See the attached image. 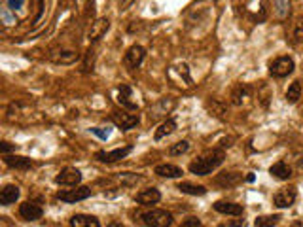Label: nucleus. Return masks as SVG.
<instances>
[{
  "mask_svg": "<svg viewBox=\"0 0 303 227\" xmlns=\"http://www.w3.org/2000/svg\"><path fill=\"white\" fill-rule=\"evenodd\" d=\"M294 201H296V188L280 190L273 197V203H275V206H279V208H288V206L294 204Z\"/></svg>",
  "mask_w": 303,
  "mask_h": 227,
  "instance_id": "1a4fd4ad",
  "label": "nucleus"
},
{
  "mask_svg": "<svg viewBox=\"0 0 303 227\" xmlns=\"http://www.w3.org/2000/svg\"><path fill=\"white\" fill-rule=\"evenodd\" d=\"M159 199H161V193L156 188H148V190H142L140 193H136V203L140 204H156Z\"/></svg>",
  "mask_w": 303,
  "mask_h": 227,
  "instance_id": "2eb2a0df",
  "label": "nucleus"
},
{
  "mask_svg": "<svg viewBox=\"0 0 303 227\" xmlns=\"http://www.w3.org/2000/svg\"><path fill=\"white\" fill-rule=\"evenodd\" d=\"M19 214H21V218L27 220V222H36V220L42 218L44 210L34 203H23L19 206Z\"/></svg>",
  "mask_w": 303,
  "mask_h": 227,
  "instance_id": "9d476101",
  "label": "nucleus"
},
{
  "mask_svg": "<svg viewBox=\"0 0 303 227\" xmlns=\"http://www.w3.org/2000/svg\"><path fill=\"white\" fill-rule=\"evenodd\" d=\"M239 180H241V176H237V174H228V172H224L222 178H218V184H228V186H231V184H237Z\"/></svg>",
  "mask_w": 303,
  "mask_h": 227,
  "instance_id": "c85d7f7f",
  "label": "nucleus"
},
{
  "mask_svg": "<svg viewBox=\"0 0 303 227\" xmlns=\"http://www.w3.org/2000/svg\"><path fill=\"white\" fill-rule=\"evenodd\" d=\"M248 87L246 85H239L237 89H235V93H233V104H242V100H244V97L248 95Z\"/></svg>",
  "mask_w": 303,
  "mask_h": 227,
  "instance_id": "bb28decb",
  "label": "nucleus"
},
{
  "mask_svg": "<svg viewBox=\"0 0 303 227\" xmlns=\"http://www.w3.org/2000/svg\"><path fill=\"white\" fill-rule=\"evenodd\" d=\"M133 152V146H125V148H118V150H112V152H99L97 159L101 163H114V161H120L123 157H127Z\"/></svg>",
  "mask_w": 303,
  "mask_h": 227,
  "instance_id": "6e6552de",
  "label": "nucleus"
},
{
  "mask_svg": "<svg viewBox=\"0 0 303 227\" xmlns=\"http://www.w3.org/2000/svg\"><path fill=\"white\" fill-rule=\"evenodd\" d=\"M91 131L95 132V134H99L101 138H108V131L104 132V131H101V129H91Z\"/></svg>",
  "mask_w": 303,
  "mask_h": 227,
  "instance_id": "473e14b6",
  "label": "nucleus"
},
{
  "mask_svg": "<svg viewBox=\"0 0 303 227\" xmlns=\"http://www.w3.org/2000/svg\"><path fill=\"white\" fill-rule=\"evenodd\" d=\"M176 190H180L182 193H188V195H205L206 193L205 186H195V184H190V182H180L176 186Z\"/></svg>",
  "mask_w": 303,
  "mask_h": 227,
  "instance_id": "aec40b11",
  "label": "nucleus"
},
{
  "mask_svg": "<svg viewBox=\"0 0 303 227\" xmlns=\"http://www.w3.org/2000/svg\"><path fill=\"white\" fill-rule=\"evenodd\" d=\"M275 4V12L279 17H286L288 12H290V0H273Z\"/></svg>",
  "mask_w": 303,
  "mask_h": 227,
  "instance_id": "393cba45",
  "label": "nucleus"
},
{
  "mask_svg": "<svg viewBox=\"0 0 303 227\" xmlns=\"http://www.w3.org/2000/svg\"><path fill=\"white\" fill-rule=\"evenodd\" d=\"M300 97H302V84H300V82H294V84L288 87V91H286V100H288L290 104H296V102L300 100Z\"/></svg>",
  "mask_w": 303,
  "mask_h": 227,
  "instance_id": "4be33fe9",
  "label": "nucleus"
},
{
  "mask_svg": "<svg viewBox=\"0 0 303 227\" xmlns=\"http://www.w3.org/2000/svg\"><path fill=\"white\" fill-rule=\"evenodd\" d=\"M206 110L210 112V114H214L216 118H224V114H226V106L218 102V100H206Z\"/></svg>",
  "mask_w": 303,
  "mask_h": 227,
  "instance_id": "b1692460",
  "label": "nucleus"
},
{
  "mask_svg": "<svg viewBox=\"0 0 303 227\" xmlns=\"http://www.w3.org/2000/svg\"><path fill=\"white\" fill-rule=\"evenodd\" d=\"M188 150H190V142H188V140H180V142L170 146L169 154L170 156H182V154H186Z\"/></svg>",
  "mask_w": 303,
  "mask_h": 227,
  "instance_id": "a878e982",
  "label": "nucleus"
},
{
  "mask_svg": "<svg viewBox=\"0 0 303 227\" xmlns=\"http://www.w3.org/2000/svg\"><path fill=\"white\" fill-rule=\"evenodd\" d=\"M156 174L161 178H180L182 176V168L176 165H170V163H163L156 167Z\"/></svg>",
  "mask_w": 303,
  "mask_h": 227,
  "instance_id": "dca6fc26",
  "label": "nucleus"
},
{
  "mask_svg": "<svg viewBox=\"0 0 303 227\" xmlns=\"http://www.w3.org/2000/svg\"><path fill=\"white\" fill-rule=\"evenodd\" d=\"M222 227H224V226H222Z\"/></svg>",
  "mask_w": 303,
  "mask_h": 227,
  "instance_id": "c9c22d12",
  "label": "nucleus"
},
{
  "mask_svg": "<svg viewBox=\"0 0 303 227\" xmlns=\"http://www.w3.org/2000/svg\"><path fill=\"white\" fill-rule=\"evenodd\" d=\"M25 0H8V6L12 8V10H19V8H23Z\"/></svg>",
  "mask_w": 303,
  "mask_h": 227,
  "instance_id": "2f4dec72",
  "label": "nucleus"
},
{
  "mask_svg": "<svg viewBox=\"0 0 303 227\" xmlns=\"http://www.w3.org/2000/svg\"><path fill=\"white\" fill-rule=\"evenodd\" d=\"M19 199V188L17 186H6L2 192H0V204H12Z\"/></svg>",
  "mask_w": 303,
  "mask_h": 227,
  "instance_id": "a211bd4d",
  "label": "nucleus"
},
{
  "mask_svg": "<svg viewBox=\"0 0 303 227\" xmlns=\"http://www.w3.org/2000/svg\"><path fill=\"white\" fill-rule=\"evenodd\" d=\"M131 95H133V89L129 85H120L118 89V102L121 106H125L127 110H136V102L131 100Z\"/></svg>",
  "mask_w": 303,
  "mask_h": 227,
  "instance_id": "ddd939ff",
  "label": "nucleus"
},
{
  "mask_svg": "<svg viewBox=\"0 0 303 227\" xmlns=\"http://www.w3.org/2000/svg\"><path fill=\"white\" fill-rule=\"evenodd\" d=\"M280 220L279 214H271V216H258L254 222V227H273L277 222Z\"/></svg>",
  "mask_w": 303,
  "mask_h": 227,
  "instance_id": "5701e85b",
  "label": "nucleus"
},
{
  "mask_svg": "<svg viewBox=\"0 0 303 227\" xmlns=\"http://www.w3.org/2000/svg\"><path fill=\"white\" fill-rule=\"evenodd\" d=\"M110 120L114 121V125L121 129V131H129V129H133L136 127L138 123H140V118H138V114H112V118Z\"/></svg>",
  "mask_w": 303,
  "mask_h": 227,
  "instance_id": "39448f33",
  "label": "nucleus"
},
{
  "mask_svg": "<svg viewBox=\"0 0 303 227\" xmlns=\"http://www.w3.org/2000/svg\"><path fill=\"white\" fill-rule=\"evenodd\" d=\"M146 57V51L142 46H131V48L127 49V53H125V57H123V63H125V66L127 68H138L140 65H142V61Z\"/></svg>",
  "mask_w": 303,
  "mask_h": 227,
  "instance_id": "423d86ee",
  "label": "nucleus"
},
{
  "mask_svg": "<svg viewBox=\"0 0 303 227\" xmlns=\"http://www.w3.org/2000/svg\"><path fill=\"white\" fill-rule=\"evenodd\" d=\"M269 172L273 174V176H277L279 180H288L292 176V168L284 163V161H279V163H275L273 167L269 168Z\"/></svg>",
  "mask_w": 303,
  "mask_h": 227,
  "instance_id": "6ab92c4d",
  "label": "nucleus"
},
{
  "mask_svg": "<svg viewBox=\"0 0 303 227\" xmlns=\"http://www.w3.org/2000/svg\"><path fill=\"white\" fill-rule=\"evenodd\" d=\"M292 227H303V226H300V224H296V226H292Z\"/></svg>",
  "mask_w": 303,
  "mask_h": 227,
  "instance_id": "f704fd0d",
  "label": "nucleus"
},
{
  "mask_svg": "<svg viewBox=\"0 0 303 227\" xmlns=\"http://www.w3.org/2000/svg\"><path fill=\"white\" fill-rule=\"evenodd\" d=\"M70 227H101V222L95 216L76 214L70 218Z\"/></svg>",
  "mask_w": 303,
  "mask_h": 227,
  "instance_id": "f8f14e48",
  "label": "nucleus"
},
{
  "mask_svg": "<svg viewBox=\"0 0 303 227\" xmlns=\"http://www.w3.org/2000/svg\"><path fill=\"white\" fill-rule=\"evenodd\" d=\"M174 129H176V121H174V120L163 121V123L159 125V129L156 131V134H154V138H156V140H161V138L169 136V134L174 131Z\"/></svg>",
  "mask_w": 303,
  "mask_h": 227,
  "instance_id": "412c9836",
  "label": "nucleus"
},
{
  "mask_svg": "<svg viewBox=\"0 0 303 227\" xmlns=\"http://www.w3.org/2000/svg\"><path fill=\"white\" fill-rule=\"evenodd\" d=\"M214 210H218L220 214L239 216V214H242V204L226 203V201H218V203H214Z\"/></svg>",
  "mask_w": 303,
  "mask_h": 227,
  "instance_id": "f3484780",
  "label": "nucleus"
},
{
  "mask_svg": "<svg viewBox=\"0 0 303 227\" xmlns=\"http://www.w3.org/2000/svg\"><path fill=\"white\" fill-rule=\"evenodd\" d=\"M12 150H15V146H12L10 142H2V144H0V152H2L4 156H8V152H12Z\"/></svg>",
  "mask_w": 303,
  "mask_h": 227,
  "instance_id": "7c9ffc66",
  "label": "nucleus"
},
{
  "mask_svg": "<svg viewBox=\"0 0 303 227\" xmlns=\"http://www.w3.org/2000/svg\"><path fill=\"white\" fill-rule=\"evenodd\" d=\"M55 182L61 184V186H78L82 182V172L78 168L67 167L55 176Z\"/></svg>",
  "mask_w": 303,
  "mask_h": 227,
  "instance_id": "0eeeda50",
  "label": "nucleus"
},
{
  "mask_svg": "<svg viewBox=\"0 0 303 227\" xmlns=\"http://www.w3.org/2000/svg\"><path fill=\"white\" fill-rule=\"evenodd\" d=\"M142 224L146 227H170L172 226V214L167 210L154 208V210H148L142 214Z\"/></svg>",
  "mask_w": 303,
  "mask_h": 227,
  "instance_id": "f03ea898",
  "label": "nucleus"
},
{
  "mask_svg": "<svg viewBox=\"0 0 303 227\" xmlns=\"http://www.w3.org/2000/svg\"><path fill=\"white\" fill-rule=\"evenodd\" d=\"M87 197H91V188H87V186H80L76 190H65V192L57 193V199L65 201V203H78Z\"/></svg>",
  "mask_w": 303,
  "mask_h": 227,
  "instance_id": "7ed1b4c3",
  "label": "nucleus"
},
{
  "mask_svg": "<svg viewBox=\"0 0 303 227\" xmlns=\"http://www.w3.org/2000/svg\"><path fill=\"white\" fill-rule=\"evenodd\" d=\"M294 38L296 42H303V17H300L294 25Z\"/></svg>",
  "mask_w": 303,
  "mask_h": 227,
  "instance_id": "cd10ccee",
  "label": "nucleus"
},
{
  "mask_svg": "<svg viewBox=\"0 0 303 227\" xmlns=\"http://www.w3.org/2000/svg\"><path fill=\"white\" fill-rule=\"evenodd\" d=\"M224 152L222 150H210V152H206L203 154L201 157H197L195 161L190 163V170L194 172V174H199V176H206V174H210L214 168H218L222 163H224Z\"/></svg>",
  "mask_w": 303,
  "mask_h": 227,
  "instance_id": "f257e3e1",
  "label": "nucleus"
},
{
  "mask_svg": "<svg viewBox=\"0 0 303 227\" xmlns=\"http://www.w3.org/2000/svg\"><path fill=\"white\" fill-rule=\"evenodd\" d=\"M133 2H135V0H120V4H121V8H123V10H125L127 6H131Z\"/></svg>",
  "mask_w": 303,
  "mask_h": 227,
  "instance_id": "72a5a7b5",
  "label": "nucleus"
},
{
  "mask_svg": "<svg viewBox=\"0 0 303 227\" xmlns=\"http://www.w3.org/2000/svg\"><path fill=\"white\" fill-rule=\"evenodd\" d=\"M4 163L12 168H19V170H27L33 167V161L29 157L23 156H4Z\"/></svg>",
  "mask_w": 303,
  "mask_h": 227,
  "instance_id": "4468645a",
  "label": "nucleus"
},
{
  "mask_svg": "<svg viewBox=\"0 0 303 227\" xmlns=\"http://www.w3.org/2000/svg\"><path fill=\"white\" fill-rule=\"evenodd\" d=\"M269 72L275 78H284V76L294 72V61L290 57H279V59H275L269 65Z\"/></svg>",
  "mask_w": 303,
  "mask_h": 227,
  "instance_id": "20e7f679",
  "label": "nucleus"
},
{
  "mask_svg": "<svg viewBox=\"0 0 303 227\" xmlns=\"http://www.w3.org/2000/svg\"><path fill=\"white\" fill-rule=\"evenodd\" d=\"M180 227H203V226H201V220H197V218H188V220L182 222Z\"/></svg>",
  "mask_w": 303,
  "mask_h": 227,
  "instance_id": "c756f323",
  "label": "nucleus"
},
{
  "mask_svg": "<svg viewBox=\"0 0 303 227\" xmlns=\"http://www.w3.org/2000/svg\"><path fill=\"white\" fill-rule=\"evenodd\" d=\"M110 27V21L106 19V17H101V19H97L95 23H91V29H89V40L91 42H97V40H101L102 36L106 34V31H108Z\"/></svg>",
  "mask_w": 303,
  "mask_h": 227,
  "instance_id": "9b49d317",
  "label": "nucleus"
}]
</instances>
